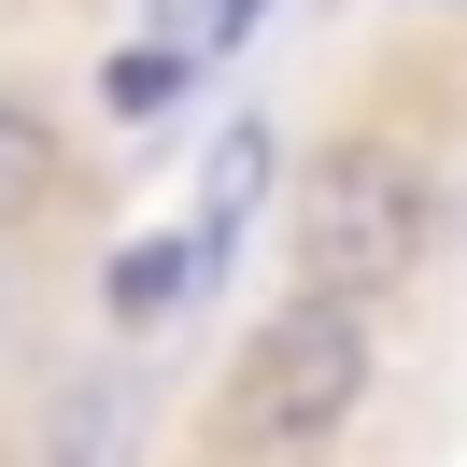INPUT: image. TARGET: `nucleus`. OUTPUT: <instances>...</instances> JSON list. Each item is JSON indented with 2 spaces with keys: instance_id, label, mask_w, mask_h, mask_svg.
I'll return each mask as SVG.
<instances>
[{
  "instance_id": "obj_5",
  "label": "nucleus",
  "mask_w": 467,
  "mask_h": 467,
  "mask_svg": "<svg viewBox=\"0 0 467 467\" xmlns=\"http://www.w3.org/2000/svg\"><path fill=\"white\" fill-rule=\"evenodd\" d=\"M184 284H199V241H184V227H171V241H142V255H114V312H128V326L171 312Z\"/></svg>"
},
{
  "instance_id": "obj_3",
  "label": "nucleus",
  "mask_w": 467,
  "mask_h": 467,
  "mask_svg": "<svg viewBox=\"0 0 467 467\" xmlns=\"http://www.w3.org/2000/svg\"><path fill=\"white\" fill-rule=\"evenodd\" d=\"M142 15H156V57H171V71H213V57H241V43H255L269 0H142Z\"/></svg>"
},
{
  "instance_id": "obj_4",
  "label": "nucleus",
  "mask_w": 467,
  "mask_h": 467,
  "mask_svg": "<svg viewBox=\"0 0 467 467\" xmlns=\"http://www.w3.org/2000/svg\"><path fill=\"white\" fill-rule=\"evenodd\" d=\"M43 184H57V142H43V114H29V99L0 86V227H15V213H29Z\"/></svg>"
},
{
  "instance_id": "obj_2",
  "label": "nucleus",
  "mask_w": 467,
  "mask_h": 467,
  "mask_svg": "<svg viewBox=\"0 0 467 467\" xmlns=\"http://www.w3.org/2000/svg\"><path fill=\"white\" fill-rule=\"evenodd\" d=\"M354 397H368V326L340 297H284L255 326V354H241V382H227V439L241 453H326Z\"/></svg>"
},
{
  "instance_id": "obj_1",
  "label": "nucleus",
  "mask_w": 467,
  "mask_h": 467,
  "mask_svg": "<svg viewBox=\"0 0 467 467\" xmlns=\"http://www.w3.org/2000/svg\"><path fill=\"white\" fill-rule=\"evenodd\" d=\"M297 297H382L410 255H425V171H410V142H326L312 171H297Z\"/></svg>"
}]
</instances>
